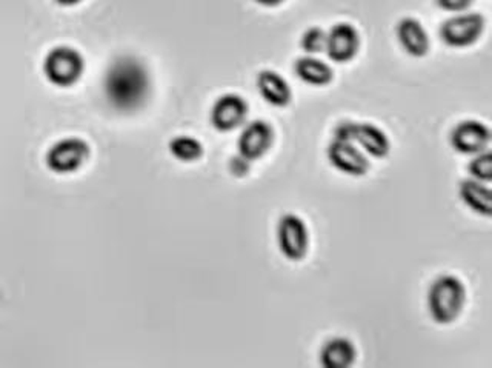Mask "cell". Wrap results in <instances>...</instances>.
<instances>
[{"label":"cell","instance_id":"22","mask_svg":"<svg viewBox=\"0 0 492 368\" xmlns=\"http://www.w3.org/2000/svg\"><path fill=\"white\" fill-rule=\"evenodd\" d=\"M248 161L242 156L233 159L231 161V171L236 176H244V174L248 173Z\"/></svg>","mask_w":492,"mask_h":368},{"label":"cell","instance_id":"21","mask_svg":"<svg viewBox=\"0 0 492 368\" xmlns=\"http://www.w3.org/2000/svg\"><path fill=\"white\" fill-rule=\"evenodd\" d=\"M436 4L444 12L465 13L474 4V0H436Z\"/></svg>","mask_w":492,"mask_h":368},{"label":"cell","instance_id":"17","mask_svg":"<svg viewBox=\"0 0 492 368\" xmlns=\"http://www.w3.org/2000/svg\"><path fill=\"white\" fill-rule=\"evenodd\" d=\"M358 359V350L347 337H334L324 344L320 352L324 368H350Z\"/></svg>","mask_w":492,"mask_h":368},{"label":"cell","instance_id":"6","mask_svg":"<svg viewBox=\"0 0 492 368\" xmlns=\"http://www.w3.org/2000/svg\"><path fill=\"white\" fill-rule=\"evenodd\" d=\"M90 156V146L79 137H66L51 145L45 162L47 167L57 174H71L81 170Z\"/></svg>","mask_w":492,"mask_h":368},{"label":"cell","instance_id":"10","mask_svg":"<svg viewBox=\"0 0 492 368\" xmlns=\"http://www.w3.org/2000/svg\"><path fill=\"white\" fill-rule=\"evenodd\" d=\"M249 107L238 94L228 92L217 99L211 109V125L220 133L237 130L248 118Z\"/></svg>","mask_w":492,"mask_h":368},{"label":"cell","instance_id":"14","mask_svg":"<svg viewBox=\"0 0 492 368\" xmlns=\"http://www.w3.org/2000/svg\"><path fill=\"white\" fill-rule=\"evenodd\" d=\"M257 90L266 103L277 109H283L291 103V87L276 71H260L257 76Z\"/></svg>","mask_w":492,"mask_h":368},{"label":"cell","instance_id":"4","mask_svg":"<svg viewBox=\"0 0 492 368\" xmlns=\"http://www.w3.org/2000/svg\"><path fill=\"white\" fill-rule=\"evenodd\" d=\"M485 27L487 21L479 13H460L440 25L438 38L449 48H468L480 40Z\"/></svg>","mask_w":492,"mask_h":368},{"label":"cell","instance_id":"16","mask_svg":"<svg viewBox=\"0 0 492 368\" xmlns=\"http://www.w3.org/2000/svg\"><path fill=\"white\" fill-rule=\"evenodd\" d=\"M296 76L311 87H328L334 79V71L324 60L314 56H303L294 62Z\"/></svg>","mask_w":492,"mask_h":368},{"label":"cell","instance_id":"8","mask_svg":"<svg viewBox=\"0 0 492 368\" xmlns=\"http://www.w3.org/2000/svg\"><path fill=\"white\" fill-rule=\"evenodd\" d=\"M449 142L460 154L476 156L479 153L487 152L491 142V130L480 120H463L451 131Z\"/></svg>","mask_w":492,"mask_h":368},{"label":"cell","instance_id":"9","mask_svg":"<svg viewBox=\"0 0 492 368\" xmlns=\"http://www.w3.org/2000/svg\"><path fill=\"white\" fill-rule=\"evenodd\" d=\"M326 38V49L328 59L334 64H350L356 59L360 51V34L358 28L351 23H336L331 28Z\"/></svg>","mask_w":492,"mask_h":368},{"label":"cell","instance_id":"5","mask_svg":"<svg viewBox=\"0 0 492 368\" xmlns=\"http://www.w3.org/2000/svg\"><path fill=\"white\" fill-rule=\"evenodd\" d=\"M277 242L281 255L291 262H300L308 255L309 230L302 217L285 215L277 225Z\"/></svg>","mask_w":492,"mask_h":368},{"label":"cell","instance_id":"20","mask_svg":"<svg viewBox=\"0 0 492 368\" xmlns=\"http://www.w3.org/2000/svg\"><path fill=\"white\" fill-rule=\"evenodd\" d=\"M326 38L328 34L320 27H311L302 34L300 47L308 56L320 55L326 49Z\"/></svg>","mask_w":492,"mask_h":368},{"label":"cell","instance_id":"1","mask_svg":"<svg viewBox=\"0 0 492 368\" xmlns=\"http://www.w3.org/2000/svg\"><path fill=\"white\" fill-rule=\"evenodd\" d=\"M103 87L113 109L131 113L145 105L151 82L142 62L134 57H120L107 71Z\"/></svg>","mask_w":492,"mask_h":368},{"label":"cell","instance_id":"24","mask_svg":"<svg viewBox=\"0 0 492 368\" xmlns=\"http://www.w3.org/2000/svg\"><path fill=\"white\" fill-rule=\"evenodd\" d=\"M59 5L73 6L81 4L82 0H56Z\"/></svg>","mask_w":492,"mask_h":368},{"label":"cell","instance_id":"15","mask_svg":"<svg viewBox=\"0 0 492 368\" xmlns=\"http://www.w3.org/2000/svg\"><path fill=\"white\" fill-rule=\"evenodd\" d=\"M459 195L470 212L479 216H492V191L487 184L479 182L476 179H465L460 184Z\"/></svg>","mask_w":492,"mask_h":368},{"label":"cell","instance_id":"12","mask_svg":"<svg viewBox=\"0 0 492 368\" xmlns=\"http://www.w3.org/2000/svg\"><path fill=\"white\" fill-rule=\"evenodd\" d=\"M397 39L401 48L412 57H425L431 49V40L422 22L414 17H403L397 23Z\"/></svg>","mask_w":492,"mask_h":368},{"label":"cell","instance_id":"2","mask_svg":"<svg viewBox=\"0 0 492 368\" xmlns=\"http://www.w3.org/2000/svg\"><path fill=\"white\" fill-rule=\"evenodd\" d=\"M465 284L454 275L437 277L427 292V310L438 325L454 324L465 309Z\"/></svg>","mask_w":492,"mask_h":368},{"label":"cell","instance_id":"19","mask_svg":"<svg viewBox=\"0 0 492 368\" xmlns=\"http://www.w3.org/2000/svg\"><path fill=\"white\" fill-rule=\"evenodd\" d=\"M470 179H476L483 184H489L492 180V154L489 150L479 153L472 157L470 165H468Z\"/></svg>","mask_w":492,"mask_h":368},{"label":"cell","instance_id":"23","mask_svg":"<svg viewBox=\"0 0 492 368\" xmlns=\"http://www.w3.org/2000/svg\"><path fill=\"white\" fill-rule=\"evenodd\" d=\"M255 4H259V5L270 6V8H272V6L281 5L285 0H255Z\"/></svg>","mask_w":492,"mask_h":368},{"label":"cell","instance_id":"11","mask_svg":"<svg viewBox=\"0 0 492 368\" xmlns=\"http://www.w3.org/2000/svg\"><path fill=\"white\" fill-rule=\"evenodd\" d=\"M274 144V130L265 120H255L245 127L238 136V154L248 162H255L265 156Z\"/></svg>","mask_w":492,"mask_h":368},{"label":"cell","instance_id":"7","mask_svg":"<svg viewBox=\"0 0 492 368\" xmlns=\"http://www.w3.org/2000/svg\"><path fill=\"white\" fill-rule=\"evenodd\" d=\"M326 156L337 171L351 178H362L371 168L368 157L365 156V153L351 141L334 139L328 145Z\"/></svg>","mask_w":492,"mask_h":368},{"label":"cell","instance_id":"18","mask_svg":"<svg viewBox=\"0 0 492 368\" xmlns=\"http://www.w3.org/2000/svg\"><path fill=\"white\" fill-rule=\"evenodd\" d=\"M169 153L180 162H195L203 156V145L191 136H177L169 142Z\"/></svg>","mask_w":492,"mask_h":368},{"label":"cell","instance_id":"13","mask_svg":"<svg viewBox=\"0 0 492 368\" xmlns=\"http://www.w3.org/2000/svg\"><path fill=\"white\" fill-rule=\"evenodd\" d=\"M351 141L358 142V145L363 148V152L375 159H384L391 152V142L388 136L377 125L362 122H352Z\"/></svg>","mask_w":492,"mask_h":368},{"label":"cell","instance_id":"3","mask_svg":"<svg viewBox=\"0 0 492 368\" xmlns=\"http://www.w3.org/2000/svg\"><path fill=\"white\" fill-rule=\"evenodd\" d=\"M85 70L81 53L71 47H56L44 60V74L56 87H73Z\"/></svg>","mask_w":492,"mask_h":368}]
</instances>
